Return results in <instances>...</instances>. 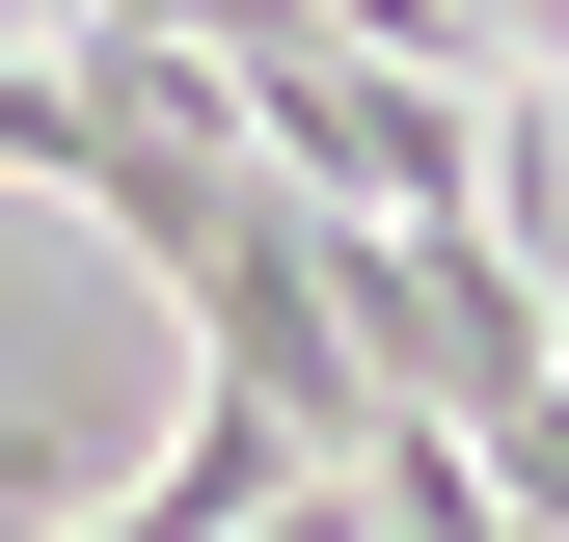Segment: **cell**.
<instances>
[{"mask_svg": "<svg viewBox=\"0 0 569 542\" xmlns=\"http://www.w3.org/2000/svg\"><path fill=\"white\" fill-rule=\"evenodd\" d=\"M326 461L271 434L244 380H190V434H163V489H109V515H54V542H244V515H299Z\"/></svg>", "mask_w": 569, "mask_h": 542, "instance_id": "6da1fadb", "label": "cell"}, {"mask_svg": "<svg viewBox=\"0 0 569 542\" xmlns=\"http://www.w3.org/2000/svg\"><path fill=\"white\" fill-rule=\"evenodd\" d=\"M461 461H488V515H516V542H569V380H542V406H488Z\"/></svg>", "mask_w": 569, "mask_h": 542, "instance_id": "7a4b0ae2", "label": "cell"}, {"mask_svg": "<svg viewBox=\"0 0 569 542\" xmlns=\"http://www.w3.org/2000/svg\"><path fill=\"white\" fill-rule=\"evenodd\" d=\"M28 28H82V0H28Z\"/></svg>", "mask_w": 569, "mask_h": 542, "instance_id": "3957f363", "label": "cell"}]
</instances>
